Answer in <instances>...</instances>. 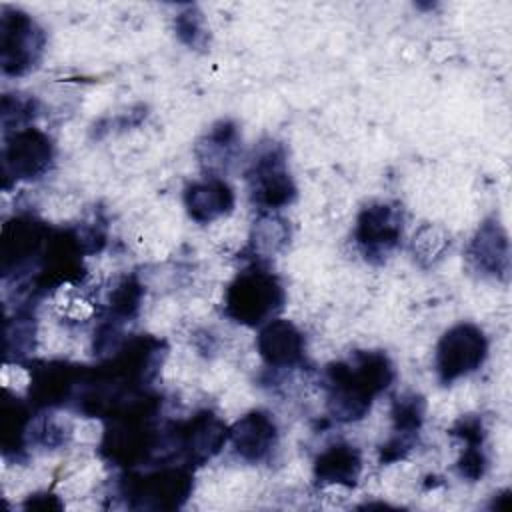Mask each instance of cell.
<instances>
[{
  "mask_svg": "<svg viewBox=\"0 0 512 512\" xmlns=\"http://www.w3.org/2000/svg\"><path fill=\"white\" fill-rule=\"evenodd\" d=\"M394 378L392 364L384 352H356L352 360L334 362L326 368V402L336 420H360L372 400L384 392Z\"/></svg>",
  "mask_w": 512,
  "mask_h": 512,
  "instance_id": "obj_1",
  "label": "cell"
},
{
  "mask_svg": "<svg viewBox=\"0 0 512 512\" xmlns=\"http://www.w3.org/2000/svg\"><path fill=\"white\" fill-rule=\"evenodd\" d=\"M226 314L244 326H262L284 304V288L278 278L262 268L240 272L226 290Z\"/></svg>",
  "mask_w": 512,
  "mask_h": 512,
  "instance_id": "obj_2",
  "label": "cell"
},
{
  "mask_svg": "<svg viewBox=\"0 0 512 512\" xmlns=\"http://www.w3.org/2000/svg\"><path fill=\"white\" fill-rule=\"evenodd\" d=\"M192 492L188 468H160L146 474H130L122 484V494L132 508L172 510L180 508Z\"/></svg>",
  "mask_w": 512,
  "mask_h": 512,
  "instance_id": "obj_3",
  "label": "cell"
},
{
  "mask_svg": "<svg viewBox=\"0 0 512 512\" xmlns=\"http://www.w3.org/2000/svg\"><path fill=\"white\" fill-rule=\"evenodd\" d=\"M488 354L484 332L470 322H460L444 332L436 346L434 368L442 384H452L478 370Z\"/></svg>",
  "mask_w": 512,
  "mask_h": 512,
  "instance_id": "obj_4",
  "label": "cell"
},
{
  "mask_svg": "<svg viewBox=\"0 0 512 512\" xmlns=\"http://www.w3.org/2000/svg\"><path fill=\"white\" fill-rule=\"evenodd\" d=\"M248 180L252 198L262 210L270 212L288 206L296 196L280 146H268L252 160Z\"/></svg>",
  "mask_w": 512,
  "mask_h": 512,
  "instance_id": "obj_5",
  "label": "cell"
},
{
  "mask_svg": "<svg viewBox=\"0 0 512 512\" xmlns=\"http://www.w3.org/2000/svg\"><path fill=\"white\" fill-rule=\"evenodd\" d=\"M44 34L36 22L18 10H4L2 16V68L6 74L22 76L40 58Z\"/></svg>",
  "mask_w": 512,
  "mask_h": 512,
  "instance_id": "obj_6",
  "label": "cell"
},
{
  "mask_svg": "<svg viewBox=\"0 0 512 512\" xmlns=\"http://www.w3.org/2000/svg\"><path fill=\"white\" fill-rule=\"evenodd\" d=\"M52 158V142L42 130L16 128L4 144V174L14 180H34L48 172Z\"/></svg>",
  "mask_w": 512,
  "mask_h": 512,
  "instance_id": "obj_7",
  "label": "cell"
},
{
  "mask_svg": "<svg viewBox=\"0 0 512 512\" xmlns=\"http://www.w3.org/2000/svg\"><path fill=\"white\" fill-rule=\"evenodd\" d=\"M402 236V216L400 210L386 202H376L366 206L358 220L354 238L362 248L366 258H382L390 254Z\"/></svg>",
  "mask_w": 512,
  "mask_h": 512,
  "instance_id": "obj_8",
  "label": "cell"
},
{
  "mask_svg": "<svg viewBox=\"0 0 512 512\" xmlns=\"http://www.w3.org/2000/svg\"><path fill=\"white\" fill-rule=\"evenodd\" d=\"M228 440L236 454L252 464L266 460L278 444V428L270 414L252 410L228 428Z\"/></svg>",
  "mask_w": 512,
  "mask_h": 512,
  "instance_id": "obj_9",
  "label": "cell"
},
{
  "mask_svg": "<svg viewBox=\"0 0 512 512\" xmlns=\"http://www.w3.org/2000/svg\"><path fill=\"white\" fill-rule=\"evenodd\" d=\"M262 360L272 368H294L304 360V336L288 320L272 318L256 338Z\"/></svg>",
  "mask_w": 512,
  "mask_h": 512,
  "instance_id": "obj_10",
  "label": "cell"
},
{
  "mask_svg": "<svg viewBox=\"0 0 512 512\" xmlns=\"http://www.w3.org/2000/svg\"><path fill=\"white\" fill-rule=\"evenodd\" d=\"M48 230L32 218H14L2 230V270L8 274L12 268H22L32 258L44 252Z\"/></svg>",
  "mask_w": 512,
  "mask_h": 512,
  "instance_id": "obj_11",
  "label": "cell"
},
{
  "mask_svg": "<svg viewBox=\"0 0 512 512\" xmlns=\"http://www.w3.org/2000/svg\"><path fill=\"white\" fill-rule=\"evenodd\" d=\"M468 256L476 270L488 276L504 278L510 270V248L506 230L500 226L496 218H488L480 224L474 234Z\"/></svg>",
  "mask_w": 512,
  "mask_h": 512,
  "instance_id": "obj_12",
  "label": "cell"
},
{
  "mask_svg": "<svg viewBox=\"0 0 512 512\" xmlns=\"http://www.w3.org/2000/svg\"><path fill=\"white\" fill-rule=\"evenodd\" d=\"M184 204L192 220L208 224L226 216L234 208V192L222 178L208 176L186 188Z\"/></svg>",
  "mask_w": 512,
  "mask_h": 512,
  "instance_id": "obj_13",
  "label": "cell"
},
{
  "mask_svg": "<svg viewBox=\"0 0 512 512\" xmlns=\"http://www.w3.org/2000/svg\"><path fill=\"white\" fill-rule=\"evenodd\" d=\"M362 472L360 452L346 444L336 442L322 450L314 462V476L324 486H354Z\"/></svg>",
  "mask_w": 512,
  "mask_h": 512,
  "instance_id": "obj_14",
  "label": "cell"
},
{
  "mask_svg": "<svg viewBox=\"0 0 512 512\" xmlns=\"http://www.w3.org/2000/svg\"><path fill=\"white\" fill-rule=\"evenodd\" d=\"M236 144H238V130H236V126L230 124L228 120L218 122L216 126H212V130L208 132L206 140L200 144V150L202 148L206 150L202 154V162H208L210 166L228 162L232 158V152H234Z\"/></svg>",
  "mask_w": 512,
  "mask_h": 512,
  "instance_id": "obj_15",
  "label": "cell"
},
{
  "mask_svg": "<svg viewBox=\"0 0 512 512\" xmlns=\"http://www.w3.org/2000/svg\"><path fill=\"white\" fill-rule=\"evenodd\" d=\"M288 240V228L282 218L272 212L260 216L258 224L254 226V246L258 252H276Z\"/></svg>",
  "mask_w": 512,
  "mask_h": 512,
  "instance_id": "obj_16",
  "label": "cell"
},
{
  "mask_svg": "<svg viewBox=\"0 0 512 512\" xmlns=\"http://www.w3.org/2000/svg\"><path fill=\"white\" fill-rule=\"evenodd\" d=\"M446 246V234L434 226H424L414 236V252L418 258H436Z\"/></svg>",
  "mask_w": 512,
  "mask_h": 512,
  "instance_id": "obj_17",
  "label": "cell"
},
{
  "mask_svg": "<svg viewBox=\"0 0 512 512\" xmlns=\"http://www.w3.org/2000/svg\"><path fill=\"white\" fill-rule=\"evenodd\" d=\"M176 32L182 38V42H186L188 46H198L204 38L202 16L196 14L192 8L184 14H180L176 20Z\"/></svg>",
  "mask_w": 512,
  "mask_h": 512,
  "instance_id": "obj_18",
  "label": "cell"
}]
</instances>
